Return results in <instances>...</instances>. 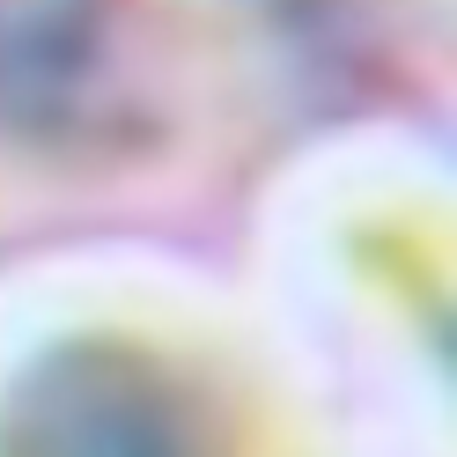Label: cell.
<instances>
[{"label":"cell","instance_id":"6da1fadb","mask_svg":"<svg viewBox=\"0 0 457 457\" xmlns=\"http://www.w3.org/2000/svg\"><path fill=\"white\" fill-rule=\"evenodd\" d=\"M119 0H0V126L67 119L104 81Z\"/></svg>","mask_w":457,"mask_h":457},{"label":"cell","instance_id":"7a4b0ae2","mask_svg":"<svg viewBox=\"0 0 457 457\" xmlns=\"http://www.w3.org/2000/svg\"><path fill=\"white\" fill-rule=\"evenodd\" d=\"M22 457H199L185 406L133 361H81L45 391Z\"/></svg>","mask_w":457,"mask_h":457}]
</instances>
